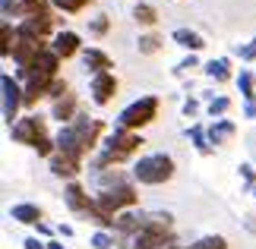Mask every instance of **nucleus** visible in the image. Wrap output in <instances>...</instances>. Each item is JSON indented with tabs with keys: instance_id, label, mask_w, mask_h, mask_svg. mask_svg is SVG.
<instances>
[{
	"instance_id": "1",
	"label": "nucleus",
	"mask_w": 256,
	"mask_h": 249,
	"mask_svg": "<svg viewBox=\"0 0 256 249\" xmlns=\"http://www.w3.org/2000/svg\"><path fill=\"white\" fill-rule=\"evenodd\" d=\"M102 133H104V123L102 120L80 114L73 123L60 126V133L54 136L57 139V152H60V155H70V158H76V161H86V155L98 148Z\"/></svg>"
},
{
	"instance_id": "2",
	"label": "nucleus",
	"mask_w": 256,
	"mask_h": 249,
	"mask_svg": "<svg viewBox=\"0 0 256 249\" xmlns=\"http://www.w3.org/2000/svg\"><path fill=\"white\" fill-rule=\"evenodd\" d=\"M140 148H142V136L140 133L114 126V133L102 142V148H98V158H95L92 167L95 171H104V167H111V164H124V161H130Z\"/></svg>"
},
{
	"instance_id": "3",
	"label": "nucleus",
	"mask_w": 256,
	"mask_h": 249,
	"mask_svg": "<svg viewBox=\"0 0 256 249\" xmlns=\"http://www.w3.org/2000/svg\"><path fill=\"white\" fill-rule=\"evenodd\" d=\"M168 246H177L174 215L171 212H149L146 215L142 231L133 237L130 249H168Z\"/></svg>"
},
{
	"instance_id": "4",
	"label": "nucleus",
	"mask_w": 256,
	"mask_h": 249,
	"mask_svg": "<svg viewBox=\"0 0 256 249\" xmlns=\"http://www.w3.org/2000/svg\"><path fill=\"white\" fill-rule=\"evenodd\" d=\"M174 177V158L164 155V152H155V155H142L140 161L133 164V180L142 183V186H162Z\"/></svg>"
},
{
	"instance_id": "5",
	"label": "nucleus",
	"mask_w": 256,
	"mask_h": 249,
	"mask_svg": "<svg viewBox=\"0 0 256 249\" xmlns=\"http://www.w3.org/2000/svg\"><path fill=\"white\" fill-rule=\"evenodd\" d=\"M155 117H158V98L155 95H142L136 98L133 104H126L120 117H117V126L120 129H130V133H140L142 126H149Z\"/></svg>"
},
{
	"instance_id": "6",
	"label": "nucleus",
	"mask_w": 256,
	"mask_h": 249,
	"mask_svg": "<svg viewBox=\"0 0 256 249\" xmlns=\"http://www.w3.org/2000/svg\"><path fill=\"white\" fill-rule=\"evenodd\" d=\"M10 139L19 145H28V148H38L42 142H48V123L42 114H28V117H19V120L10 126Z\"/></svg>"
},
{
	"instance_id": "7",
	"label": "nucleus",
	"mask_w": 256,
	"mask_h": 249,
	"mask_svg": "<svg viewBox=\"0 0 256 249\" xmlns=\"http://www.w3.org/2000/svg\"><path fill=\"white\" fill-rule=\"evenodd\" d=\"M0 88H4V120L13 126L19 120V107H26V92L10 73L0 76Z\"/></svg>"
},
{
	"instance_id": "8",
	"label": "nucleus",
	"mask_w": 256,
	"mask_h": 249,
	"mask_svg": "<svg viewBox=\"0 0 256 249\" xmlns=\"http://www.w3.org/2000/svg\"><path fill=\"white\" fill-rule=\"evenodd\" d=\"M64 205L70 208L76 218H88V215H92V205H95V196H88L82 189V183L70 180L66 189H64Z\"/></svg>"
},
{
	"instance_id": "9",
	"label": "nucleus",
	"mask_w": 256,
	"mask_h": 249,
	"mask_svg": "<svg viewBox=\"0 0 256 249\" xmlns=\"http://www.w3.org/2000/svg\"><path fill=\"white\" fill-rule=\"evenodd\" d=\"M51 28H54V16L51 13L48 16H28V19H22V22L16 25V35L28 38V41H44V38L51 35Z\"/></svg>"
},
{
	"instance_id": "10",
	"label": "nucleus",
	"mask_w": 256,
	"mask_h": 249,
	"mask_svg": "<svg viewBox=\"0 0 256 249\" xmlns=\"http://www.w3.org/2000/svg\"><path fill=\"white\" fill-rule=\"evenodd\" d=\"M88 92H92V101L98 107H104L117 95V76L114 73H95L92 82H88Z\"/></svg>"
},
{
	"instance_id": "11",
	"label": "nucleus",
	"mask_w": 256,
	"mask_h": 249,
	"mask_svg": "<svg viewBox=\"0 0 256 249\" xmlns=\"http://www.w3.org/2000/svg\"><path fill=\"white\" fill-rule=\"evenodd\" d=\"M10 218H13L16 224H26V227H35L42 224V208H38L35 202H16L13 208H10Z\"/></svg>"
},
{
	"instance_id": "12",
	"label": "nucleus",
	"mask_w": 256,
	"mask_h": 249,
	"mask_svg": "<svg viewBox=\"0 0 256 249\" xmlns=\"http://www.w3.org/2000/svg\"><path fill=\"white\" fill-rule=\"evenodd\" d=\"M80 171H82V161H76V158H70V155H60V152H57L51 158V174L60 177V180H73Z\"/></svg>"
},
{
	"instance_id": "13",
	"label": "nucleus",
	"mask_w": 256,
	"mask_h": 249,
	"mask_svg": "<svg viewBox=\"0 0 256 249\" xmlns=\"http://www.w3.org/2000/svg\"><path fill=\"white\" fill-rule=\"evenodd\" d=\"M82 63H86V69H92V76L95 73H111V69H114V60L102 51V47H86V51H82Z\"/></svg>"
},
{
	"instance_id": "14",
	"label": "nucleus",
	"mask_w": 256,
	"mask_h": 249,
	"mask_svg": "<svg viewBox=\"0 0 256 249\" xmlns=\"http://www.w3.org/2000/svg\"><path fill=\"white\" fill-rule=\"evenodd\" d=\"M51 47L60 54V60H70V57L80 54V35H76V32H57Z\"/></svg>"
},
{
	"instance_id": "15",
	"label": "nucleus",
	"mask_w": 256,
	"mask_h": 249,
	"mask_svg": "<svg viewBox=\"0 0 256 249\" xmlns=\"http://www.w3.org/2000/svg\"><path fill=\"white\" fill-rule=\"evenodd\" d=\"M76 107H80V101H76V95H66V98H60V101H54V107H51V117H54V120H60V123L66 126V123H73L76 117H80V111H76Z\"/></svg>"
},
{
	"instance_id": "16",
	"label": "nucleus",
	"mask_w": 256,
	"mask_h": 249,
	"mask_svg": "<svg viewBox=\"0 0 256 249\" xmlns=\"http://www.w3.org/2000/svg\"><path fill=\"white\" fill-rule=\"evenodd\" d=\"M206 133H209V142H212V145H224L228 139H234L238 126H234V120H222V117H218V120L206 129Z\"/></svg>"
},
{
	"instance_id": "17",
	"label": "nucleus",
	"mask_w": 256,
	"mask_h": 249,
	"mask_svg": "<svg viewBox=\"0 0 256 249\" xmlns=\"http://www.w3.org/2000/svg\"><path fill=\"white\" fill-rule=\"evenodd\" d=\"M174 41L177 44H180V47H186V51H202V47H206V41H202V35L200 32H193V28H174Z\"/></svg>"
},
{
	"instance_id": "18",
	"label": "nucleus",
	"mask_w": 256,
	"mask_h": 249,
	"mask_svg": "<svg viewBox=\"0 0 256 249\" xmlns=\"http://www.w3.org/2000/svg\"><path fill=\"white\" fill-rule=\"evenodd\" d=\"M206 76L215 79V82H228V79H231V63H228V57L209 60V63H206Z\"/></svg>"
},
{
	"instance_id": "19",
	"label": "nucleus",
	"mask_w": 256,
	"mask_h": 249,
	"mask_svg": "<svg viewBox=\"0 0 256 249\" xmlns=\"http://www.w3.org/2000/svg\"><path fill=\"white\" fill-rule=\"evenodd\" d=\"M186 136L193 139V145H196V152L200 155H212V142H209V133L200 126V123H193L190 129H186Z\"/></svg>"
},
{
	"instance_id": "20",
	"label": "nucleus",
	"mask_w": 256,
	"mask_h": 249,
	"mask_svg": "<svg viewBox=\"0 0 256 249\" xmlns=\"http://www.w3.org/2000/svg\"><path fill=\"white\" fill-rule=\"evenodd\" d=\"M238 88H240V95H244V101H256V79L253 73H247V69H240V76H238Z\"/></svg>"
},
{
	"instance_id": "21",
	"label": "nucleus",
	"mask_w": 256,
	"mask_h": 249,
	"mask_svg": "<svg viewBox=\"0 0 256 249\" xmlns=\"http://www.w3.org/2000/svg\"><path fill=\"white\" fill-rule=\"evenodd\" d=\"M190 249H228V240H224L222 234H206L200 240H193Z\"/></svg>"
},
{
	"instance_id": "22",
	"label": "nucleus",
	"mask_w": 256,
	"mask_h": 249,
	"mask_svg": "<svg viewBox=\"0 0 256 249\" xmlns=\"http://www.w3.org/2000/svg\"><path fill=\"white\" fill-rule=\"evenodd\" d=\"M133 19L140 25H155L158 22V13H155V6H149V3H136L133 6Z\"/></svg>"
},
{
	"instance_id": "23",
	"label": "nucleus",
	"mask_w": 256,
	"mask_h": 249,
	"mask_svg": "<svg viewBox=\"0 0 256 249\" xmlns=\"http://www.w3.org/2000/svg\"><path fill=\"white\" fill-rule=\"evenodd\" d=\"M162 38L158 35H140V41H136V47H140V54H146V57H152V54H158L162 51Z\"/></svg>"
},
{
	"instance_id": "24",
	"label": "nucleus",
	"mask_w": 256,
	"mask_h": 249,
	"mask_svg": "<svg viewBox=\"0 0 256 249\" xmlns=\"http://www.w3.org/2000/svg\"><path fill=\"white\" fill-rule=\"evenodd\" d=\"M88 246L92 249H117V237L111 231H95L92 240H88Z\"/></svg>"
},
{
	"instance_id": "25",
	"label": "nucleus",
	"mask_w": 256,
	"mask_h": 249,
	"mask_svg": "<svg viewBox=\"0 0 256 249\" xmlns=\"http://www.w3.org/2000/svg\"><path fill=\"white\" fill-rule=\"evenodd\" d=\"M0 38H4V44H0V54H4V57H13V47H16V32H13V25H10V22L0 25Z\"/></svg>"
},
{
	"instance_id": "26",
	"label": "nucleus",
	"mask_w": 256,
	"mask_h": 249,
	"mask_svg": "<svg viewBox=\"0 0 256 249\" xmlns=\"http://www.w3.org/2000/svg\"><path fill=\"white\" fill-rule=\"evenodd\" d=\"M108 28H111V19H108V16H95V19H88V35L102 38V35H108Z\"/></svg>"
},
{
	"instance_id": "27",
	"label": "nucleus",
	"mask_w": 256,
	"mask_h": 249,
	"mask_svg": "<svg viewBox=\"0 0 256 249\" xmlns=\"http://www.w3.org/2000/svg\"><path fill=\"white\" fill-rule=\"evenodd\" d=\"M228 111H231V98H212V101H209L212 120H215V117H222V114H228Z\"/></svg>"
},
{
	"instance_id": "28",
	"label": "nucleus",
	"mask_w": 256,
	"mask_h": 249,
	"mask_svg": "<svg viewBox=\"0 0 256 249\" xmlns=\"http://www.w3.org/2000/svg\"><path fill=\"white\" fill-rule=\"evenodd\" d=\"M51 3H54L57 9H64V13H80V9H82L86 3H92V0H51Z\"/></svg>"
},
{
	"instance_id": "29",
	"label": "nucleus",
	"mask_w": 256,
	"mask_h": 249,
	"mask_svg": "<svg viewBox=\"0 0 256 249\" xmlns=\"http://www.w3.org/2000/svg\"><path fill=\"white\" fill-rule=\"evenodd\" d=\"M238 57H240V60H256V38L238 47Z\"/></svg>"
},
{
	"instance_id": "30",
	"label": "nucleus",
	"mask_w": 256,
	"mask_h": 249,
	"mask_svg": "<svg viewBox=\"0 0 256 249\" xmlns=\"http://www.w3.org/2000/svg\"><path fill=\"white\" fill-rule=\"evenodd\" d=\"M22 249H48V240H42V237H26Z\"/></svg>"
},
{
	"instance_id": "31",
	"label": "nucleus",
	"mask_w": 256,
	"mask_h": 249,
	"mask_svg": "<svg viewBox=\"0 0 256 249\" xmlns=\"http://www.w3.org/2000/svg\"><path fill=\"white\" fill-rule=\"evenodd\" d=\"M238 171H240V177H244V180H247L250 186L256 183V171H253V164H240V167H238Z\"/></svg>"
},
{
	"instance_id": "32",
	"label": "nucleus",
	"mask_w": 256,
	"mask_h": 249,
	"mask_svg": "<svg viewBox=\"0 0 256 249\" xmlns=\"http://www.w3.org/2000/svg\"><path fill=\"white\" fill-rule=\"evenodd\" d=\"M196 114H200V101L186 98V101H184V117H196Z\"/></svg>"
},
{
	"instance_id": "33",
	"label": "nucleus",
	"mask_w": 256,
	"mask_h": 249,
	"mask_svg": "<svg viewBox=\"0 0 256 249\" xmlns=\"http://www.w3.org/2000/svg\"><path fill=\"white\" fill-rule=\"evenodd\" d=\"M186 69H196V57H193V54L186 57V60H180V63H177V69H174V73H186Z\"/></svg>"
},
{
	"instance_id": "34",
	"label": "nucleus",
	"mask_w": 256,
	"mask_h": 249,
	"mask_svg": "<svg viewBox=\"0 0 256 249\" xmlns=\"http://www.w3.org/2000/svg\"><path fill=\"white\" fill-rule=\"evenodd\" d=\"M57 237H64V240H73V227H70V224H60V227H57Z\"/></svg>"
},
{
	"instance_id": "35",
	"label": "nucleus",
	"mask_w": 256,
	"mask_h": 249,
	"mask_svg": "<svg viewBox=\"0 0 256 249\" xmlns=\"http://www.w3.org/2000/svg\"><path fill=\"white\" fill-rule=\"evenodd\" d=\"M35 237H48V240H51V227H48V224H35Z\"/></svg>"
},
{
	"instance_id": "36",
	"label": "nucleus",
	"mask_w": 256,
	"mask_h": 249,
	"mask_svg": "<svg viewBox=\"0 0 256 249\" xmlns=\"http://www.w3.org/2000/svg\"><path fill=\"white\" fill-rule=\"evenodd\" d=\"M244 227H247L250 234H256V218H253V215H247V218H244Z\"/></svg>"
},
{
	"instance_id": "37",
	"label": "nucleus",
	"mask_w": 256,
	"mask_h": 249,
	"mask_svg": "<svg viewBox=\"0 0 256 249\" xmlns=\"http://www.w3.org/2000/svg\"><path fill=\"white\" fill-rule=\"evenodd\" d=\"M48 249H70V246H64V240H48Z\"/></svg>"
},
{
	"instance_id": "38",
	"label": "nucleus",
	"mask_w": 256,
	"mask_h": 249,
	"mask_svg": "<svg viewBox=\"0 0 256 249\" xmlns=\"http://www.w3.org/2000/svg\"><path fill=\"white\" fill-rule=\"evenodd\" d=\"M247 117H250V120H256V101L247 104Z\"/></svg>"
},
{
	"instance_id": "39",
	"label": "nucleus",
	"mask_w": 256,
	"mask_h": 249,
	"mask_svg": "<svg viewBox=\"0 0 256 249\" xmlns=\"http://www.w3.org/2000/svg\"><path fill=\"white\" fill-rule=\"evenodd\" d=\"M168 249H190V246H180V243H177V246H168Z\"/></svg>"
}]
</instances>
